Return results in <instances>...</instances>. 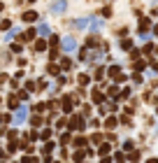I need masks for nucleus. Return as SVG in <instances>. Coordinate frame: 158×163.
<instances>
[{"mask_svg": "<svg viewBox=\"0 0 158 163\" xmlns=\"http://www.w3.org/2000/svg\"><path fill=\"white\" fill-rule=\"evenodd\" d=\"M61 47H63L65 54H72V51H77V40L74 37H63L61 40Z\"/></svg>", "mask_w": 158, "mask_h": 163, "instance_id": "1", "label": "nucleus"}, {"mask_svg": "<svg viewBox=\"0 0 158 163\" xmlns=\"http://www.w3.org/2000/svg\"><path fill=\"white\" fill-rule=\"evenodd\" d=\"M26 116H28V107H19V110H16V114H14V124H23V121H26Z\"/></svg>", "mask_w": 158, "mask_h": 163, "instance_id": "2", "label": "nucleus"}, {"mask_svg": "<svg viewBox=\"0 0 158 163\" xmlns=\"http://www.w3.org/2000/svg\"><path fill=\"white\" fill-rule=\"evenodd\" d=\"M65 0H53V5H51V12H56V14H63L65 12Z\"/></svg>", "mask_w": 158, "mask_h": 163, "instance_id": "3", "label": "nucleus"}, {"mask_svg": "<svg viewBox=\"0 0 158 163\" xmlns=\"http://www.w3.org/2000/svg\"><path fill=\"white\" fill-rule=\"evenodd\" d=\"M91 100H93V103H102V100H105V93H102L100 89H93L91 91Z\"/></svg>", "mask_w": 158, "mask_h": 163, "instance_id": "4", "label": "nucleus"}, {"mask_svg": "<svg viewBox=\"0 0 158 163\" xmlns=\"http://www.w3.org/2000/svg\"><path fill=\"white\" fill-rule=\"evenodd\" d=\"M74 26H77V28H89V26H91V16H84V19H77V21H74Z\"/></svg>", "mask_w": 158, "mask_h": 163, "instance_id": "5", "label": "nucleus"}, {"mask_svg": "<svg viewBox=\"0 0 158 163\" xmlns=\"http://www.w3.org/2000/svg\"><path fill=\"white\" fill-rule=\"evenodd\" d=\"M107 75H109L112 79H116L121 75V68H119V65H109V68H107Z\"/></svg>", "mask_w": 158, "mask_h": 163, "instance_id": "6", "label": "nucleus"}, {"mask_svg": "<svg viewBox=\"0 0 158 163\" xmlns=\"http://www.w3.org/2000/svg\"><path fill=\"white\" fill-rule=\"evenodd\" d=\"M21 19H23V21H28V23H33V21H37V12H26Z\"/></svg>", "mask_w": 158, "mask_h": 163, "instance_id": "7", "label": "nucleus"}, {"mask_svg": "<svg viewBox=\"0 0 158 163\" xmlns=\"http://www.w3.org/2000/svg\"><path fill=\"white\" fill-rule=\"evenodd\" d=\"M121 49H126V51H132V40H130V37H123V40H121Z\"/></svg>", "mask_w": 158, "mask_h": 163, "instance_id": "8", "label": "nucleus"}, {"mask_svg": "<svg viewBox=\"0 0 158 163\" xmlns=\"http://www.w3.org/2000/svg\"><path fill=\"white\" fill-rule=\"evenodd\" d=\"M33 37H35V31H26L21 37H19V40H21V42H30Z\"/></svg>", "mask_w": 158, "mask_h": 163, "instance_id": "9", "label": "nucleus"}, {"mask_svg": "<svg viewBox=\"0 0 158 163\" xmlns=\"http://www.w3.org/2000/svg\"><path fill=\"white\" fill-rule=\"evenodd\" d=\"M70 110H72V98L65 96V98H63V112H70Z\"/></svg>", "mask_w": 158, "mask_h": 163, "instance_id": "10", "label": "nucleus"}, {"mask_svg": "<svg viewBox=\"0 0 158 163\" xmlns=\"http://www.w3.org/2000/svg\"><path fill=\"white\" fill-rule=\"evenodd\" d=\"M100 28H102V21H100V19H91V31L98 33Z\"/></svg>", "mask_w": 158, "mask_h": 163, "instance_id": "11", "label": "nucleus"}, {"mask_svg": "<svg viewBox=\"0 0 158 163\" xmlns=\"http://www.w3.org/2000/svg\"><path fill=\"white\" fill-rule=\"evenodd\" d=\"M44 49H47V40L42 37V40H37V42H35V51H44Z\"/></svg>", "mask_w": 158, "mask_h": 163, "instance_id": "12", "label": "nucleus"}, {"mask_svg": "<svg viewBox=\"0 0 158 163\" xmlns=\"http://www.w3.org/2000/svg\"><path fill=\"white\" fill-rule=\"evenodd\" d=\"M107 96H109V98H119V96H121V91H119V86L114 84V86H112L109 91H107Z\"/></svg>", "mask_w": 158, "mask_h": 163, "instance_id": "13", "label": "nucleus"}, {"mask_svg": "<svg viewBox=\"0 0 158 163\" xmlns=\"http://www.w3.org/2000/svg\"><path fill=\"white\" fill-rule=\"evenodd\" d=\"M37 33H40V35H42V37H49V26H47V23H40V28H37Z\"/></svg>", "mask_w": 158, "mask_h": 163, "instance_id": "14", "label": "nucleus"}, {"mask_svg": "<svg viewBox=\"0 0 158 163\" xmlns=\"http://www.w3.org/2000/svg\"><path fill=\"white\" fill-rule=\"evenodd\" d=\"M7 105H10L12 110H19V100H16L14 96H10V98H7Z\"/></svg>", "mask_w": 158, "mask_h": 163, "instance_id": "15", "label": "nucleus"}, {"mask_svg": "<svg viewBox=\"0 0 158 163\" xmlns=\"http://www.w3.org/2000/svg\"><path fill=\"white\" fill-rule=\"evenodd\" d=\"M70 68H72V61L63 56V61H61V70H70Z\"/></svg>", "mask_w": 158, "mask_h": 163, "instance_id": "16", "label": "nucleus"}, {"mask_svg": "<svg viewBox=\"0 0 158 163\" xmlns=\"http://www.w3.org/2000/svg\"><path fill=\"white\" fill-rule=\"evenodd\" d=\"M116 124H119V119H116V116H109V119L105 121V126H107V128H116Z\"/></svg>", "mask_w": 158, "mask_h": 163, "instance_id": "17", "label": "nucleus"}, {"mask_svg": "<svg viewBox=\"0 0 158 163\" xmlns=\"http://www.w3.org/2000/svg\"><path fill=\"white\" fill-rule=\"evenodd\" d=\"M47 72H49V75H61V68L51 63V65H49V68H47Z\"/></svg>", "mask_w": 158, "mask_h": 163, "instance_id": "18", "label": "nucleus"}, {"mask_svg": "<svg viewBox=\"0 0 158 163\" xmlns=\"http://www.w3.org/2000/svg\"><path fill=\"white\" fill-rule=\"evenodd\" d=\"M89 82H91V77H89V75H79V86H86Z\"/></svg>", "mask_w": 158, "mask_h": 163, "instance_id": "19", "label": "nucleus"}, {"mask_svg": "<svg viewBox=\"0 0 158 163\" xmlns=\"http://www.w3.org/2000/svg\"><path fill=\"white\" fill-rule=\"evenodd\" d=\"M33 110H35L37 114H44V110H47V105H44V103H37V105L33 107Z\"/></svg>", "mask_w": 158, "mask_h": 163, "instance_id": "20", "label": "nucleus"}, {"mask_svg": "<svg viewBox=\"0 0 158 163\" xmlns=\"http://www.w3.org/2000/svg\"><path fill=\"white\" fill-rule=\"evenodd\" d=\"M40 135H42V140H49V137H51V128H44Z\"/></svg>", "mask_w": 158, "mask_h": 163, "instance_id": "21", "label": "nucleus"}, {"mask_svg": "<svg viewBox=\"0 0 158 163\" xmlns=\"http://www.w3.org/2000/svg\"><path fill=\"white\" fill-rule=\"evenodd\" d=\"M132 82H135V84H142L144 79H142V75H140V72H135V75H132Z\"/></svg>", "mask_w": 158, "mask_h": 163, "instance_id": "22", "label": "nucleus"}, {"mask_svg": "<svg viewBox=\"0 0 158 163\" xmlns=\"http://www.w3.org/2000/svg\"><path fill=\"white\" fill-rule=\"evenodd\" d=\"M105 72H107V70H102V68H98V72H95V75H93V77H95V79H98V82H100V79H102V75H105Z\"/></svg>", "mask_w": 158, "mask_h": 163, "instance_id": "23", "label": "nucleus"}, {"mask_svg": "<svg viewBox=\"0 0 158 163\" xmlns=\"http://www.w3.org/2000/svg\"><path fill=\"white\" fill-rule=\"evenodd\" d=\"M109 145H100V154H102V156H105V154H109Z\"/></svg>", "mask_w": 158, "mask_h": 163, "instance_id": "24", "label": "nucleus"}, {"mask_svg": "<svg viewBox=\"0 0 158 163\" xmlns=\"http://www.w3.org/2000/svg\"><path fill=\"white\" fill-rule=\"evenodd\" d=\"M84 145H86L84 137H77V140H74V147H84Z\"/></svg>", "mask_w": 158, "mask_h": 163, "instance_id": "25", "label": "nucleus"}, {"mask_svg": "<svg viewBox=\"0 0 158 163\" xmlns=\"http://www.w3.org/2000/svg\"><path fill=\"white\" fill-rule=\"evenodd\" d=\"M12 51H14V54H21L23 47H21V44H12Z\"/></svg>", "mask_w": 158, "mask_h": 163, "instance_id": "26", "label": "nucleus"}, {"mask_svg": "<svg viewBox=\"0 0 158 163\" xmlns=\"http://www.w3.org/2000/svg\"><path fill=\"white\" fill-rule=\"evenodd\" d=\"M130 93H132V91H130V89H128V86H126V89L121 91V98H130Z\"/></svg>", "mask_w": 158, "mask_h": 163, "instance_id": "27", "label": "nucleus"}, {"mask_svg": "<svg viewBox=\"0 0 158 163\" xmlns=\"http://www.w3.org/2000/svg\"><path fill=\"white\" fill-rule=\"evenodd\" d=\"M140 28H142V31H147V28H149V19H142V21H140Z\"/></svg>", "mask_w": 158, "mask_h": 163, "instance_id": "28", "label": "nucleus"}, {"mask_svg": "<svg viewBox=\"0 0 158 163\" xmlns=\"http://www.w3.org/2000/svg\"><path fill=\"white\" fill-rule=\"evenodd\" d=\"M53 149V142H47V145H44V154H49Z\"/></svg>", "mask_w": 158, "mask_h": 163, "instance_id": "29", "label": "nucleus"}, {"mask_svg": "<svg viewBox=\"0 0 158 163\" xmlns=\"http://www.w3.org/2000/svg\"><path fill=\"white\" fill-rule=\"evenodd\" d=\"M81 158H84V152H74V161L79 163V161H81Z\"/></svg>", "mask_w": 158, "mask_h": 163, "instance_id": "30", "label": "nucleus"}, {"mask_svg": "<svg viewBox=\"0 0 158 163\" xmlns=\"http://www.w3.org/2000/svg\"><path fill=\"white\" fill-rule=\"evenodd\" d=\"M144 54H153V44H144Z\"/></svg>", "mask_w": 158, "mask_h": 163, "instance_id": "31", "label": "nucleus"}, {"mask_svg": "<svg viewBox=\"0 0 158 163\" xmlns=\"http://www.w3.org/2000/svg\"><path fill=\"white\" fill-rule=\"evenodd\" d=\"M135 70H144V61H135Z\"/></svg>", "mask_w": 158, "mask_h": 163, "instance_id": "32", "label": "nucleus"}, {"mask_svg": "<svg viewBox=\"0 0 158 163\" xmlns=\"http://www.w3.org/2000/svg\"><path fill=\"white\" fill-rule=\"evenodd\" d=\"M42 124V116H33V126H40Z\"/></svg>", "mask_w": 158, "mask_h": 163, "instance_id": "33", "label": "nucleus"}, {"mask_svg": "<svg viewBox=\"0 0 158 163\" xmlns=\"http://www.w3.org/2000/svg\"><path fill=\"white\" fill-rule=\"evenodd\" d=\"M26 91H30V93H33V91H35V84H33V82H26Z\"/></svg>", "mask_w": 158, "mask_h": 163, "instance_id": "34", "label": "nucleus"}, {"mask_svg": "<svg viewBox=\"0 0 158 163\" xmlns=\"http://www.w3.org/2000/svg\"><path fill=\"white\" fill-rule=\"evenodd\" d=\"M114 82H116V84H121V82H126V75H123V72H121V75H119V77H116V79H114Z\"/></svg>", "mask_w": 158, "mask_h": 163, "instance_id": "35", "label": "nucleus"}, {"mask_svg": "<svg viewBox=\"0 0 158 163\" xmlns=\"http://www.w3.org/2000/svg\"><path fill=\"white\" fill-rule=\"evenodd\" d=\"M49 42H51V47H56V44H58V42H61V40H58V37H56V35H51V40H49Z\"/></svg>", "mask_w": 158, "mask_h": 163, "instance_id": "36", "label": "nucleus"}, {"mask_svg": "<svg viewBox=\"0 0 158 163\" xmlns=\"http://www.w3.org/2000/svg\"><path fill=\"white\" fill-rule=\"evenodd\" d=\"M102 16H105V19H107V16H112V10H109V7H105V10H102Z\"/></svg>", "mask_w": 158, "mask_h": 163, "instance_id": "37", "label": "nucleus"}, {"mask_svg": "<svg viewBox=\"0 0 158 163\" xmlns=\"http://www.w3.org/2000/svg\"><path fill=\"white\" fill-rule=\"evenodd\" d=\"M116 163H126V158H123V154H116Z\"/></svg>", "mask_w": 158, "mask_h": 163, "instance_id": "38", "label": "nucleus"}, {"mask_svg": "<svg viewBox=\"0 0 158 163\" xmlns=\"http://www.w3.org/2000/svg\"><path fill=\"white\" fill-rule=\"evenodd\" d=\"M23 163H35V158H23Z\"/></svg>", "mask_w": 158, "mask_h": 163, "instance_id": "39", "label": "nucleus"}, {"mask_svg": "<svg viewBox=\"0 0 158 163\" xmlns=\"http://www.w3.org/2000/svg\"><path fill=\"white\" fill-rule=\"evenodd\" d=\"M153 56L158 58V44H156V47H153Z\"/></svg>", "mask_w": 158, "mask_h": 163, "instance_id": "40", "label": "nucleus"}, {"mask_svg": "<svg viewBox=\"0 0 158 163\" xmlns=\"http://www.w3.org/2000/svg\"><path fill=\"white\" fill-rule=\"evenodd\" d=\"M147 163H158V158H149V161Z\"/></svg>", "mask_w": 158, "mask_h": 163, "instance_id": "41", "label": "nucleus"}, {"mask_svg": "<svg viewBox=\"0 0 158 163\" xmlns=\"http://www.w3.org/2000/svg\"><path fill=\"white\" fill-rule=\"evenodd\" d=\"M153 35H158V26H153Z\"/></svg>", "mask_w": 158, "mask_h": 163, "instance_id": "42", "label": "nucleus"}, {"mask_svg": "<svg viewBox=\"0 0 158 163\" xmlns=\"http://www.w3.org/2000/svg\"><path fill=\"white\" fill-rule=\"evenodd\" d=\"M2 10H5V2H0V12H2Z\"/></svg>", "mask_w": 158, "mask_h": 163, "instance_id": "43", "label": "nucleus"}, {"mask_svg": "<svg viewBox=\"0 0 158 163\" xmlns=\"http://www.w3.org/2000/svg\"><path fill=\"white\" fill-rule=\"evenodd\" d=\"M28 2H37V0H28Z\"/></svg>", "mask_w": 158, "mask_h": 163, "instance_id": "44", "label": "nucleus"}]
</instances>
